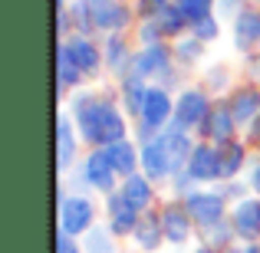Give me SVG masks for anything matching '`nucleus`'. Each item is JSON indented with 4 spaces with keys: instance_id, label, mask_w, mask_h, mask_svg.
Instances as JSON below:
<instances>
[{
    "instance_id": "obj_37",
    "label": "nucleus",
    "mask_w": 260,
    "mask_h": 253,
    "mask_svg": "<svg viewBox=\"0 0 260 253\" xmlns=\"http://www.w3.org/2000/svg\"><path fill=\"white\" fill-rule=\"evenodd\" d=\"M221 7H224V10H228V13H231V10H234V0H224V4H221Z\"/></svg>"
},
{
    "instance_id": "obj_30",
    "label": "nucleus",
    "mask_w": 260,
    "mask_h": 253,
    "mask_svg": "<svg viewBox=\"0 0 260 253\" xmlns=\"http://www.w3.org/2000/svg\"><path fill=\"white\" fill-rule=\"evenodd\" d=\"M194 26V40H214L217 37V20H211V17H204V20H198V23H191Z\"/></svg>"
},
{
    "instance_id": "obj_34",
    "label": "nucleus",
    "mask_w": 260,
    "mask_h": 253,
    "mask_svg": "<svg viewBox=\"0 0 260 253\" xmlns=\"http://www.w3.org/2000/svg\"><path fill=\"white\" fill-rule=\"evenodd\" d=\"M250 135H254V141L260 145V115H257L254 122H250Z\"/></svg>"
},
{
    "instance_id": "obj_1",
    "label": "nucleus",
    "mask_w": 260,
    "mask_h": 253,
    "mask_svg": "<svg viewBox=\"0 0 260 253\" xmlns=\"http://www.w3.org/2000/svg\"><path fill=\"white\" fill-rule=\"evenodd\" d=\"M92 217L95 207L86 201V197H63L59 201V230L63 234H83V230H92Z\"/></svg>"
},
{
    "instance_id": "obj_20",
    "label": "nucleus",
    "mask_w": 260,
    "mask_h": 253,
    "mask_svg": "<svg viewBox=\"0 0 260 253\" xmlns=\"http://www.w3.org/2000/svg\"><path fill=\"white\" fill-rule=\"evenodd\" d=\"M135 240H139V247L142 250H158V243H161V237H165V227H161V221L155 214H145V217H139V224H135Z\"/></svg>"
},
{
    "instance_id": "obj_29",
    "label": "nucleus",
    "mask_w": 260,
    "mask_h": 253,
    "mask_svg": "<svg viewBox=\"0 0 260 253\" xmlns=\"http://www.w3.org/2000/svg\"><path fill=\"white\" fill-rule=\"evenodd\" d=\"M86 250L89 253H115V243H112V237H109L102 227H92L89 237H86Z\"/></svg>"
},
{
    "instance_id": "obj_5",
    "label": "nucleus",
    "mask_w": 260,
    "mask_h": 253,
    "mask_svg": "<svg viewBox=\"0 0 260 253\" xmlns=\"http://www.w3.org/2000/svg\"><path fill=\"white\" fill-rule=\"evenodd\" d=\"M102 105L106 102L99 99V95H89V92H83L76 99V122H79V135H83L86 141H95L99 145V119H102Z\"/></svg>"
},
{
    "instance_id": "obj_17",
    "label": "nucleus",
    "mask_w": 260,
    "mask_h": 253,
    "mask_svg": "<svg viewBox=\"0 0 260 253\" xmlns=\"http://www.w3.org/2000/svg\"><path fill=\"white\" fill-rule=\"evenodd\" d=\"M115 141H125V122L115 112L112 105H102V119H99V145H115Z\"/></svg>"
},
{
    "instance_id": "obj_25",
    "label": "nucleus",
    "mask_w": 260,
    "mask_h": 253,
    "mask_svg": "<svg viewBox=\"0 0 260 253\" xmlns=\"http://www.w3.org/2000/svg\"><path fill=\"white\" fill-rule=\"evenodd\" d=\"M56 141H59V168H66V165L73 161V152H76L70 119H59V122H56Z\"/></svg>"
},
{
    "instance_id": "obj_26",
    "label": "nucleus",
    "mask_w": 260,
    "mask_h": 253,
    "mask_svg": "<svg viewBox=\"0 0 260 253\" xmlns=\"http://www.w3.org/2000/svg\"><path fill=\"white\" fill-rule=\"evenodd\" d=\"M79 79H83V69H79V66L70 59L66 46H59V89H70V86H76Z\"/></svg>"
},
{
    "instance_id": "obj_28",
    "label": "nucleus",
    "mask_w": 260,
    "mask_h": 253,
    "mask_svg": "<svg viewBox=\"0 0 260 253\" xmlns=\"http://www.w3.org/2000/svg\"><path fill=\"white\" fill-rule=\"evenodd\" d=\"M106 56H109V66H112L115 73H122L128 63H132V56H128L125 43H122L119 37H112V40H109V46H106Z\"/></svg>"
},
{
    "instance_id": "obj_4",
    "label": "nucleus",
    "mask_w": 260,
    "mask_h": 253,
    "mask_svg": "<svg viewBox=\"0 0 260 253\" xmlns=\"http://www.w3.org/2000/svg\"><path fill=\"white\" fill-rule=\"evenodd\" d=\"M211 112L208 105V95L198 92V89H188V92H181V99H178V109H175V128H191L198 125V122H204Z\"/></svg>"
},
{
    "instance_id": "obj_21",
    "label": "nucleus",
    "mask_w": 260,
    "mask_h": 253,
    "mask_svg": "<svg viewBox=\"0 0 260 253\" xmlns=\"http://www.w3.org/2000/svg\"><path fill=\"white\" fill-rule=\"evenodd\" d=\"M122 197H125L135 210H145L148 204H152V184H148V177H142V174L125 177V184H122Z\"/></svg>"
},
{
    "instance_id": "obj_12",
    "label": "nucleus",
    "mask_w": 260,
    "mask_h": 253,
    "mask_svg": "<svg viewBox=\"0 0 260 253\" xmlns=\"http://www.w3.org/2000/svg\"><path fill=\"white\" fill-rule=\"evenodd\" d=\"M237 122H234V112L224 105H214L208 112V119H204V135L208 138H214L217 145H224V141H231V135H234Z\"/></svg>"
},
{
    "instance_id": "obj_27",
    "label": "nucleus",
    "mask_w": 260,
    "mask_h": 253,
    "mask_svg": "<svg viewBox=\"0 0 260 253\" xmlns=\"http://www.w3.org/2000/svg\"><path fill=\"white\" fill-rule=\"evenodd\" d=\"M211 4L214 0H178V10H181V17L188 23H198V20L211 17Z\"/></svg>"
},
{
    "instance_id": "obj_33",
    "label": "nucleus",
    "mask_w": 260,
    "mask_h": 253,
    "mask_svg": "<svg viewBox=\"0 0 260 253\" xmlns=\"http://www.w3.org/2000/svg\"><path fill=\"white\" fill-rule=\"evenodd\" d=\"M56 253H79V247L70 240V234H63V230H59V237H56Z\"/></svg>"
},
{
    "instance_id": "obj_32",
    "label": "nucleus",
    "mask_w": 260,
    "mask_h": 253,
    "mask_svg": "<svg viewBox=\"0 0 260 253\" xmlns=\"http://www.w3.org/2000/svg\"><path fill=\"white\" fill-rule=\"evenodd\" d=\"M145 17H158L161 10H168V0H142V7H139Z\"/></svg>"
},
{
    "instance_id": "obj_19",
    "label": "nucleus",
    "mask_w": 260,
    "mask_h": 253,
    "mask_svg": "<svg viewBox=\"0 0 260 253\" xmlns=\"http://www.w3.org/2000/svg\"><path fill=\"white\" fill-rule=\"evenodd\" d=\"M63 46H66V53H70V59L83 73H95V69H99V50H95L89 40L76 37V40H70V43H63Z\"/></svg>"
},
{
    "instance_id": "obj_31",
    "label": "nucleus",
    "mask_w": 260,
    "mask_h": 253,
    "mask_svg": "<svg viewBox=\"0 0 260 253\" xmlns=\"http://www.w3.org/2000/svg\"><path fill=\"white\" fill-rule=\"evenodd\" d=\"M201 56V40H188V43H178V59L184 63H194Z\"/></svg>"
},
{
    "instance_id": "obj_13",
    "label": "nucleus",
    "mask_w": 260,
    "mask_h": 253,
    "mask_svg": "<svg viewBox=\"0 0 260 253\" xmlns=\"http://www.w3.org/2000/svg\"><path fill=\"white\" fill-rule=\"evenodd\" d=\"M231 112H234V122H237V125L254 122L257 115H260V89H254V86L237 89L234 99H231Z\"/></svg>"
},
{
    "instance_id": "obj_36",
    "label": "nucleus",
    "mask_w": 260,
    "mask_h": 253,
    "mask_svg": "<svg viewBox=\"0 0 260 253\" xmlns=\"http://www.w3.org/2000/svg\"><path fill=\"white\" fill-rule=\"evenodd\" d=\"M237 253H260V247H254V243H250V247H244V250H237Z\"/></svg>"
},
{
    "instance_id": "obj_3",
    "label": "nucleus",
    "mask_w": 260,
    "mask_h": 253,
    "mask_svg": "<svg viewBox=\"0 0 260 253\" xmlns=\"http://www.w3.org/2000/svg\"><path fill=\"white\" fill-rule=\"evenodd\" d=\"M184 207L194 217V224H201L204 230L217 227L224 221V194H188Z\"/></svg>"
},
{
    "instance_id": "obj_24",
    "label": "nucleus",
    "mask_w": 260,
    "mask_h": 253,
    "mask_svg": "<svg viewBox=\"0 0 260 253\" xmlns=\"http://www.w3.org/2000/svg\"><path fill=\"white\" fill-rule=\"evenodd\" d=\"M145 95L148 89L142 86V76H128L125 86H122V99H125V109L132 115H142V109H145Z\"/></svg>"
},
{
    "instance_id": "obj_11",
    "label": "nucleus",
    "mask_w": 260,
    "mask_h": 253,
    "mask_svg": "<svg viewBox=\"0 0 260 253\" xmlns=\"http://www.w3.org/2000/svg\"><path fill=\"white\" fill-rule=\"evenodd\" d=\"M191 221H194V217L188 214L184 204H168V207L161 210V227H165V237L172 243H184L191 237Z\"/></svg>"
},
{
    "instance_id": "obj_8",
    "label": "nucleus",
    "mask_w": 260,
    "mask_h": 253,
    "mask_svg": "<svg viewBox=\"0 0 260 253\" xmlns=\"http://www.w3.org/2000/svg\"><path fill=\"white\" fill-rule=\"evenodd\" d=\"M168 119H172V99H168V92L165 89H148L145 109H142V125H145V132L161 128Z\"/></svg>"
},
{
    "instance_id": "obj_9",
    "label": "nucleus",
    "mask_w": 260,
    "mask_h": 253,
    "mask_svg": "<svg viewBox=\"0 0 260 253\" xmlns=\"http://www.w3.org/2000/svg\"><path fill=\"white\" fill-rule=\"evenodd\" d=\"M115 165L109 161V152H92L86 158V181L92 184V188H99V191H106V194H112V188H115Z\"/></svg>"
},
{
    "instance_id": "obj_22",
    "label": "nucleus",
    "mask_w": 260,
    "mask_h": 253,
    "mask_svg": "<svg viewBox=\"0 0 260 253\" xmlns=\"http://www.w3.org/2000/svg\"><path fill=\"white\" fill-rule=\"evenodd\" d=\"M106 152H109V161L115 165V171H119L122 177H132V174H135V165H139V155H135L132 141H115V145H109Z\"/></svg>"
},
{
    "instance_id": "obj_6",
    "label": "nucleus",
    "mask_w": 260,
    "mask_h": 253,
    "mask_svg": "<svg viewBox=\"0 0 260 253\" xmlns=\"http://www.w3.org/2000/svg\"><path fill=\"white\" fill-rule=\"evenodd\" d=\"M188 174L194 177V181H214V177H221V148L198 145L194 152H191Z\"/></svg>"
},
{
    "instance_id": "obj_35",
    "label": "nucleus",
    "mask_w": 260,
    "mask_h": 253,
    "mask_svg": "<svg viewBox=\"0 0 260 253\" xmlns=\"http://www.w3.org/2000/svg\"><path fill=\"white\" fill-rule=\"evenodd\" d=\"M250 184H254V191H257V194H260V165L254 168V177H250Z\"/></svg>"
},
{
    "instance_id": "obj_10",
    "label": "nucleus",
    "mask_w": 260,
    "mask_h": 253,
    "mask_svg": "<svg viewBox=\"0 0 260 253\" xmlns=\"http://www.w3.org/2000/svg\"><path fill=\"white\" fill-rule=\"evenodd\" d=\"M135 224H139V210L119 194H109V230L112 234H135Z\"/></svg>"
},
{
    "instance_id": "obj_2",
    "label": "nucleus",
    "mask_w": 260,
    "mask_h": 253,
    "mask_svg": "<svg viewBox=\"0 0 260 253\" xmlns=\"http://www.w3.org/2000/svg\"><path fill=\"white\" fill-rule=\"evenodd\" d=\"M86 10H89V20H92L95 30H122L132 20L128 7L119 4V0H89Z\"/></svg>"
},
{
    "instance_id": "obj_38",
    "label": "nucleus",
    "mask_w": 260,
    "mask_h": 253,
    "mask_svg": "<svg viewBox=\"0 0 260 253\" xmlns=\"http://www.w3.org/2000/svg\"><path fill=\"white\" fill-rule=\"evenodd\" d=\"M194 253H208V250H194Z\"/></svg>"
},
{
    "instance_id": "obj_14",
    "label": "nucleus",
    "mask_w": 260,
    "mask_h": 253,
    "mask_svg": "<svg viewBox=\"0 0 260 253\" xmlns=\"http://www.w3.org/2000/svg\"><path fill=\"white\" fill-rule=\"evenodd\" d=\"M234 234L244 240H257L260 237V201H244L234 210Z\"/></svg>"
},
{
    "instance_id": "obj_16",
    "label": "nucleus",
    "mask_w": 260,
    "mask_h": 253,
    "mask_svg": "<svg viewBox=\"0 0 260 253\" xmlns=\"http://www.w3.org/2000/svg\"><path fill=\"white\" fill-rule=\"evenodd\" d=\"M257 40H260V13H254V10L237 13V20H234V43H237V50L247 53Z\"/></svg>"
},
{
    "instance_id": "obj_18",
    "label": "nucleus",
    "mask_w": 260,
    "mask_h": 253,
    "mask_svg": "<svg viewBox=\"0 0 260 253\" xmlns=\"http://www.w3.org/2000/svg\"><path fill=\"white\" fill-rule=\"evenodd\" d=\"M161 141H165V152H168V158H172V168H184V161H191V141H188V135L181 132V128H168L165 135H161Z\"/></svg>"
},
{
    "instance_id": "obj_23",
    "label": "nucleus",
    "mask_w": 260,
    "mask_h": 253,
    "mask_svg": "<svg viewBox=\"0 0 260 253\" xmlns=\"http://www.w3.org/2000/svg\"><path fill=\"white\" fill-rule=\"evenodd\" d=\"M221 148V177H234L237 171H241L244 165V145L241 141H224V145H217Z\"/></svg>"
},
{
    "instance_id": "obj_7",
    "label": "nucleus",
    "mask_w": 260,
    "mask_h": 253,
    "mask_svg": "<svg viewBox=\"0 0 260 253\" xmlns=\"http://www.w3.org/2000/svg\"><path fill=\"white\" fill-rule=\"evenodd\" d=\"M142 168H145L148 181H161V177L175 174L172 158H168V152H165V141H161V135H158V138H152L145 148H142Z\"/></svg>"
},
{
    "instance_id": "obj_15",
    "label": "nucleus",
    "mask_w": 260,
    "mask_h": 253,
    "mask_svg": "<svg viewBox=\"0 0 260 253\" xmlns=\"http://www.w3.org/2000/svg\"><path fill=\"white\" fill-rule=\"evenodd\" d=\"M168 63H172V53L161 43H152L142 56H135V76H161L168 73Z\"/></svg>"
}]
</instances>
